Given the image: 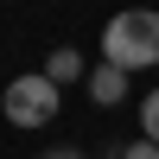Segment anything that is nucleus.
Returning a JSON list of instances; mask_svg holds the SVG:
<instances>
[{"label":"nucleus","mask_w":159,"mask_h":159,"mask_svg":"<svg viewBox=\"0 0 159 159\" xmlns=\"http://www.w3.org/2000/svg\"><path fill=\"white\" fill-rule=\"evenodd\" d=\"M45 159H83V153H70V147H57V153H45Z\"/></svg>","instance_id":"obj_7"},{"label":"nucleus","mask_w":159,"mask_h":159,"mask_svg":"<svg viewBox=\"0 0 159 159\" xmlns=\"http://www.w3.org/2000/svg\"><path fill=\"white\" fill-rule=\"evenodd\" d=\"M45 76H51L57 89H64V83H83V76H89V70H83V51H76V45H57V51L45 57Z\"/></svg>","instance_id":"obj_4"},{"label":"nucleus","mask_w":159,"mask_h":159,"mask_svg":"<svg viewBox=\"0 0 159 159\" xmlns=\"http://www.w3.org/2000/svg\"><path fill=\"white\" fill-rule=\"evenodd\" d=\"M102 64L115 70H153L159 64V13L153 7H127L102 25Z\"/></svg>","instance_id":"obj_1"},{"label":"nucleus","mask_w":159,"mask_h":159,"mask_svg":"<svg viewBox=\"0 0 159 159\" xmlns=\"http://www.w3.org/2000/svg\"><path fill=\"white\" fill-rule=\"evenodd\" d=\"M115 159H159L153 140H134V147H115Z\"/></svg>","instance_id":"obj_6"},{"label":"nucleus","mask_w":159,"mask_h":159,"mask_svg":"<svg viewBox=\"0 0 159 159\" xmlns=\"http://www.w3.org/2000/svg\"><path fill=\"white\" fill-rule=\"evenodd\" d=\"M83 89H89V102H102V108H115V102L127 96V70H115V64H96V70L83 76Z\"/></svg>","instance_id":"obj_3"},{"label":"nucleus","mask_w":159,"mask_h":159,"mask_svg":"<svg viewBox=\"0 0 159 159\" xmlns=\"http://www.w3.org/2000/svg\"><path fill=\"white\" fill-rule=\"evenodd\" d=\"M0 108H7L13 127H51V121H57V83H51L45 70H38V76H13Z\"/></svg>","instance_id":"obj_2"},{"label":"nucleus","mask_w":159,"mask_h":159,"mask_svg":"<svg viewBox=\"0 0 159 159\" xmlns=\"http://www.w3.org/2000/svg\"><path fill=\"white\" fill-rule=\"evenodd\" d=\"M140 140H153V147H159V89H153V96H140Z\"/></svg>","instance_id":"obj_5"}]
</instances>
